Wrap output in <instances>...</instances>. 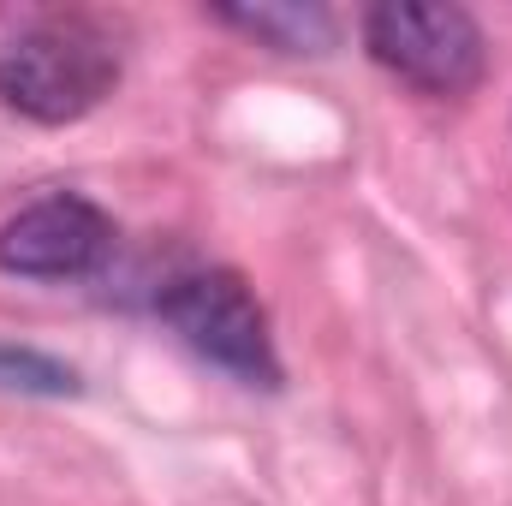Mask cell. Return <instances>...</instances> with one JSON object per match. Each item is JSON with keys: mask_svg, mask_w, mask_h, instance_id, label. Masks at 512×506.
<instances>
[{"mask_svg": "<svg viewBox=\"0 0 512 506\" xmlns=\"http://www.w3.org/2000/svg\"><path fill=\"white\" fill-rule=\"evenodd\" d=\"M364 48L393 78H405L423 96H465L483 78V30L465 6H429V0H382L364 12Z\"/></svg>", "mask_w": 512, "mask_h": 506, "instance_id": "2", "label": "cell"}, {"mask_svg": "<svg viewBox=\"0 0 512 506\" xmlns=\"http://www.w3.org/2000/svg\"><path fill=\"white\" fill-rule=\"evenodd\" d=\"M161 322L215 370L239 376L245 387H274L280 381V358L268 340V316L251 298V286L227 268H203L185 274L161 292Z\"/></svg>", "mask_w": 512, "mask_h": 506, "instance_id": "3", "label": "cell"}, {"mask_svg": "<svg viewBox=\"0 0 512 506\" xmlns=\"http://www.w3.org/2000/svg\"><path fill=\"white\" fill-rule=\"evenodd\" d=\"M108 251L114 221L78 191H48L0 227V268L18 280H78Z\"/></svg>", "mask_w": 512, "mask_h": 506, "instance_id": "4", "label": "cell"}, {"mask_svg": "<svg viewBox=\"0 0 512 506\" xmlns=\"http://www.w3.org/2000/svg\"><path fill=\"white\" fill-rule=\"evenodd\" d=\"M0 387H18V393H72V370L42 358V352H18V346H0Z\"/></svg>", "mask_w": 512, "mask_h": 506, "instance_id": "6", "label": "cell"}, {"mask_svg": "<svg viewBox=\"0 0 512 506\" xmlns=\"http://www.w3.org/2000/svg\"><path fill=\"white\" fill-rule=\"evenodd\" d=\"M221 24L245 30L256 42H268L274 54H322L334 42V18L322 6H298V0H256V6H215Z\"/></svg>", "mask_w": 512, "mask_h": 506, "instance_id": "5", "label": "cell"}, {"mask_svg": "<svg viewBox=\"0 0 512 506\" xmlns=\"http://www.w3.org/2000/svg\"><path fill=\"white\" fill-rule=\"evenodd\" d=\"M120 78L114 42L84 18H42L0 42V102L36 126H72Z\"/></svg>", "mask_w": 512, "mask_h": 506, "instance_id": "1", "label": "cell"}]
</instances>
